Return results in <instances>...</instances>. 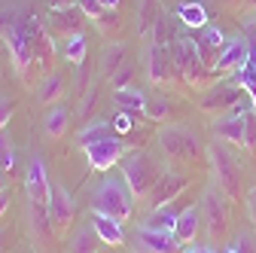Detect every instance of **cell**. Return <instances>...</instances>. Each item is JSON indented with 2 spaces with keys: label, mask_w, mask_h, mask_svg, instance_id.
<instances>
[{
  "label": "cell",
  "mask_w": 256,
  "mask_h": 253,
  "mask_svg": "<svg viewBox=\"0 0 256 253\" xmlns=\"http://www.w3.org/2000/svg\"><path fill=\"white\" fill-rule=\"evenodd\" d=\"M0 43H4L22 82H34L37 74H52L55 43L46 30L43 16L30 4H16L0 10Z\"/></svg>",
  "instance_id": "6da1fadb"
},
{
  "label": "cell",
  "mask_w": 256,
  "mask_h": 253,
  "mask_svg": "<svg viewBox=\"0 0 256 253\" xmlns=\"http://www.w3.org/2000/svg\"><path fill=\"white\" fill-rule=\"evenodd\" d=\"M171 64H174V74H180V80L192 88H208L216 80V70L202 58L196 40L186 34L171 40Z\"/></svg>",
  "instance_id": "7a4b0ae2"
},
{
  "label": "cell",
  "mask_w": 256,
  "mask_h": 253,
  "mask_svg": "<svg viewBox=\"0 0 256 253\" xmlns=\"http://www.w3.org/2000/svg\"><path fill=\"white\" fill-rule=\"evenodd\" d=\"M134 192L128 189L125 177H104L98 186H94L92 192V210H101L113 220H119V223H125V220H132L134 214Z\"/></svg>",
  "instance_id": "3957f363"
},
{
  "label": "cell",
  "mask_w": 256,
  "mask_h": 253,
  "mask_svg": "<svg viewBox=\"0 0 256 253\" xmlns=\"http://www.w3.org/2000/svg\"><path fill=\"white\" fill-rule=\"evenodd\" d=\"M210 168H214V183L226 192V198L238 202L241 198V165L229 152V144L214 140V146H210Z\"/></svg>",
  "instance_id": "277c9868"
},
{
  "label": "cell",
  "mask_w": 256,
  "mask_h": 253,
  "mask_svg": "<svg viewBox=\"0 0 256 253\" xmlns=\"http://www.w3.org/2000/svg\"><path fill=\"white\" fill-rule=\"evenodd\" d=\"M122 177L128 183V189L138 196V198H146L150 189L158 183V177H162V168L156 165V159L150 152H132L122 165Z\"/></svg>",
  "instance_id": "5b68a950"
},
{
  "label": "cell",
  "mask_w": 256,
  "mask_h": 253,
  "mask_svg": "<svg viewBox=\"0 0 256 253\" xmlns=\"http://www.w3.org/2000/svg\"><path fill=\"white\" fill-rule=\"evenodd\" d=\"M198 208H202V220H204L210 238H222V235H226V229H229V198H226V192H222L216 183H210L204 189Z\"/></svg>",
  "instance_id": "8992f818"
},
{
  "label": "cell",
  "mask_w": 256,
  "mask_h": 253,
  "mask_svg": "<svg viewBox=\"0 0 256 253\" xmlns=\"http://www.w3.org/2000/svg\"><path fill=\"white\" fill-rule=\"evenodd\" d=\"M158 146L168 159H180V162H189L198 156V140L186 125H162L158 128Z\"/></svg>",
  "instance_id": "52a82bcc"
},
{
  "label": "cell",
  "mask_w": 256,
  "mask_h": 253,
  "mask_svg": "<svg viewBox=\"0 0 256 253\" xmlns=\"http://www.w3.org/2000/svg\"><path fill=\"white\" fill-rule=\"evenodd\" d=\"M247 119H250V110L244 104H238L235 110L229 113H220L214 116V138L229 144V146H244L247 144Z\"/></svg>",
  "instance_id": "ba28073f"
},
{
  "label": "cell",
  "mask_w": 256,
  "mask_h": 253,
  "mask_svg": "<svg viewBox=\"0 0 256 253\" xmlns=\"http://www.w3.org/2000/svg\"><path fill=\"white\" fill-rule=\"evenodd\" d=\"M241 98H244V88H241V86L229 76V80H220V82L208 86L198 104H202V110H208V113L220 116V113L235 110V107L241 104Z\"/></svg>",
  "instance_id": "9c48e42d"
},
{
  "label": "cell",
  "mask_w": 256,
  "mask_h": 253,
  "mask_svg": "<svg viewBox=\"0 0 256 253\" xmlns=\"http://www.w3.org/2000/svg\"><path fill=\"white\" fill-rule=\"evenodd\" d=\"M125 144H122V138L119 134H110V138H101V140H92V144H86L82 146V152H86V159H88V168L92 171H110L113 165H119V159L125 156Z\"/></svg>",
  "instance_id": "30bf717a"
},
{
  "label": "cell",
  "mask_w": 256,
  "mask_h": 253,
  "mask_svg": "<svg viewBox=\"0 0 256 253\" xmlns=\"http://www.w3.org/2000/svg\"><path fill=\"white\" fill-rule=\"evenodd\" d=\"M250 52H253V43H250L247 34H232V37H226V43H222V49H220V55H216V61H214V70L232 76L235 70H241V68L247 64Z\"/></svg>",
  "instance_id": "8fae6325"
},
{
  "label": "cell",
  "mask_w": 256,
  "mask_h": 253,
  "mask_svg": "<svg viewBox=\"0 0 256 253\" xmlns=\"http://www.w3.org/2000/svg\"><path fill=\"white\" fill-rule=\"evenodd\" d=\"M52 192H55V186L49 183L46 162L34 156V159H30V165H28V174H24V196H28V202H34V204H46V208H49Z\"/></svg>",
  "instance_id": "7c38bea8"
},
{
  "label": "cell",
  "mask_w": 256,
  "mask_h": 253,
  "mask_svg": "<svg viewBox=\"0 0 256 253\" xmlns=\"http://www.w3.org/2000/svg\"><path fill=\"white\" fill-rule=\"evenodd\" d=\"M186 174L180 171H162V177H158V183L150 189V196H146V210H156V208H165L171 204L183 189H186Z\"/></svg>",
  "instance_id": "4fadbf2b"
},
{
  "label": "cell",
  "mask_w": 256,
  "mask_h": 253,
  "mask_svg": "<svg viewBox=\"0 0 256 253\" xmlns=\"http://www.w3.org/2000/svg\"><path fill=\"white\" fill-rule=\"evenodd\" d=\"M88 16L80 10V4H70V6H55V10H46V24L52 30H58L61 37H70V34H82Z\"/></svg>",
  "instance_id": "5bb4252c"
},
{
  "label": "cell",
  "mask_w": 256,
  "mask_h": 253,
  "mask_svg": "<svg viewBox=\"0 0 256 253\" xmlns=\"http://www.w3.org/2000/svg\"><path fill=\"white\" fill-rule=\"evenodd\" d=\"M144 64H146L150 82L162 86L168 80V74L174 70V64H171V43H156V40H150V46L144 52Z\"/></svg>",
  "instance_id": "9a60e30c"
},
{
  "label": "cell",
  "mask_w": 256,
  "mask_h": 253,
  "mask_svg": "<svg viewBox=\"0 0 256 253\" xmlns=\"http://www.w3.org/2000/svg\"><path fill=\"white\" fill-rule=\"evenodd\" d=\"M138 250L140 253H180L183 244L174 232H156V229H138Z\"/></svg>",
  "instance_id": "2e32d148"
},
{
  "label": "cell",
  "mask_w": 256,
  "mask_h": 253,
  "mask_svg": "<svg viewBox=\"0 0 256 253\" xmlns=\"http://www.w3.org/2000/svg\"><path fill=\"white\" fill-rule=\"evenodd\" d=\"M49 216H52V226L55 229H68L74 223V198L64 186H55L52 202H49Z\"/></svg>",
  "instance_id": "e0dca14e"
},
{
  "label": "cell",
  "mask_w": 256,
  "mask_h": 253,
  "mask_svg": "<svg viewBox=\"0 0 256 253\" xmlns=\"http://www.w3.org/2000/svg\"><path fill=\"white\" fill-rule=\"evenodd\" d=\"M92 226H94V232H98L101 244H107V247H119L125 241L122 223L113 220V216H107V214H101V210H92Z\"/></svg>",
  "instance_id": "ac0fdd59"
},
{
  "label": "cell",
  "mask_w": 256,
  "mask_h": 253,
  "mask_svg": "<svg viewBox=\"0 0 256 253\" xmlns=\"http://www.w3.org/2000/svg\"><path fill=\"white\" fill-rule=\"evenodd\" d=\"M202 208L198 204H192V208H183L180 210V216H177V226H174V235H177V241L180 244H192L196 241V235H198V229H202Z\"/></svg>",
  "instance_id": "d6986e66"
},
{
  "label": "cell",
  "mask_w": 256,
  "mask_h": 253,
  "mask_svg": "<svg viewBox=\"0 0 256 253\" xmlns=\"http://www.w3.org/2000/svg\"><path fill=\"white\" fill-rule=\"evenodd\" d=\"M192 40H196V46H198L202 58H204L208 64L214 68V61H216V55H220L222 43H226V37H222V30H220L216 24H204V28H202V34H198V37H192Z\"/></svg>",
  "instance_id": "ffe728a7"
},
{
  "label": "cell",
  "mask_w": 256,
  "mask_h": 253,
  "mask_svg": "<svg viewBox=\"0 0 256 253\" xmlns=\"http://www.w3.org/2000/svg\"><path fill=\"white\" fill-rule=\"evenodd\" d=\"M68 128H70V110L64 107V104H55V107L43 116V134L52 138V140H58V138L68 134Z\"/></svg>",
  "instance_id": "44dd1931"
},
{
  "label": "cell",
  "mask_w": 256,
  "mask_h": 253,
  "mask_svg": "<svg viewBox=\"0 0 256 253\" xmlns=\"http://www.w3.org/2000/svg\"><path fill=\"white\" fill-rule=\"evenodd\" d=\"M113 101H116V110H125V113H146V104H150V98L140 92V88H134V86H125V88H116V94H113Z\"/></svg>",
  "instance_id": "7402d4cb"
},
{
  "label": "cell",
  "mask_w": 256,
  "mask_h": 253,
  "mask_svg": "<svg viewBox=\"0 0 256 253\" xmlns=\"http://www.w3.org/2000/svg\"><path fill=\"white\" fill-rule=\"evenodd\" d=\"M232 80L247 92L250 107L256 110V46H253V52H250V58H247V64H244L241 70H235V74H232Z\"/></svg>",
  "instance_id": "603a6c76"
},
{
  "label": "cell",
  "mask_w": 256,
  "mask_h": 253,
  "mask_svg": "<svg viewBox=\"0 0 256 253\" xmlns=\"http://www.w3.org/2000/svg\"><path fill=\"white\" fill-rule=\"evenodd\" d=\"M61 55L68 58L76 70H82L86 55H88V49H86V34H70V37H64V43H61Z\"/></svg>",
  "instance_id": "cb8c5ba5"
},
{
  "label": "cell",
  "mask_w": 256,
  "mask_h": 253,
  "mask_svg": "<svg viewBox=\"0 0 256 253\" xmlns=\"http://www.w3.org/2000/svg\"><path fill=\"white\" fill-rule=\"evenodd\" d=\"M177 216H180V210H174L171 204H165V208H156V210H150V220L144 223V229H156V232H174V226H177Z\"/></svg>",
  "instance_id": "d4e9b609"
},
{
  "label": "cell",
  "mask_w": 256,
  "mask_h": 253,
  "mask_svg": "<svg viewBox=\"0 0 256 253\" xmlns=\"http://www.w3.org/2000/svg\"><path fill=\"white\" fill-rule=\"evenodd\" d=\"M174 16L180 18V24H186V28H196V30H202L204 24H208V12H204V6L202 4H180V6H174Z\"/></svg>",
  "instance_id": "484cf974"
},
{
  "label": "cell",
  "mask_w": 256,
  "mask_h": 253,
  "mask_svg": "<svg viewBox=\"0 0 256 253\" xmlns=\"http://www.w3.org/2000/svg\"><path fill=\"white\" fill-rule=\"evenodd\" d=\"M61 92H64V80H61V74H43V80H40V86H37V98L43 101V104H55L58 98H61Z\"/></svg>",
  "instance_id": "4316f807"
},
{
  "label": "cell",
  "mask_w": 256,
  "mask_h": 253,
  "mask_svg": "<svg viewBox=\"0 0 256 253\" xmlns=\"http://www.w3.org/2000/svg\"><path fill=\"white\" fill-rule=\"evenodd\" d=\"M98 232H94V226H82L74 238H70V253H94V247H98Z\"/></svg>",
  "instance_id": "83f0119b"
},
{
  "label": "cell",
  "mask_w": 256,
  "mask_h": 253,
  "mask_svg": "<svg viewBox=\"0 0 256 253\" xmlns=\"http://www.w3.org/2000/svg\"><path fill=\"white\" fill-rule=\"evenodd\" d=\"M110 134H113V125H110L107 119H94V122H88L86 128L76 134V144L86 146V144H92V140H101V138H110Z\"/></svg>",
  "instance_id": "f1b7e54d"
},
{
  "label": "cell",
  "mask_w": 256,
  "mask_h": 253,
  "mask_svg": "<svg viewBox=\"0 0 256 253\" xmlns=\"http://www.w3.org/2000/svg\"><path fill=\"white\" fill-rule=\"evenodd\" d=\"M125 43H110L107 46V52H104V61H101V74L104 76H113L116 70H119V64L125 61Z\"/></svg>",
  "instance_id": "f546056e"
},
{
  "label": "cell",
  "mask_w": 256,
  "mask_h": 253,
  "mask_svg": "<svg viewBox=\"0 0 256 253\" xmlns=\"http://www.w3.org/2000/svg\"><path fill=\"white\" fill-rule=\"evenodd\" d=\"M49 208L46 204H34L30 202V229H34L37 238H46L49 235Z\"/></svg>",
  "instance_id": "4dcf8cb0"
},
{
  "label": "cell",
  "mask_w": 256,
  "mask_h": 253,
  "mask_svg": "<svg viewBox=\"0 0 256 253\" xmlns=\"http://www.w3.org/2000/svg\"><path fill=\"white\" fill-rule=\"evenodd\" d=\"M156 0H140V6H138V34L140 37H146L150 30H152V22H156Z\"/></svg>",
  "instance_id": "1f68e13d"
},
{
  "label": "cell",
  "mask_w": 256,
  "mask_h": 253,
  "mask_svg": "<svg viewBox=\"0 0 256 253\" xmlns=\"http://www.w3.org/2000/svg\"><path fill=\"white\" fill-rule=\"evenodd\" d=\"M0 171L4 174L16 171V146H12V140L4 132H0Z\"/></svg>",
  "instance_id": "d6a6232c"
},
{
  "label": "cell",
  "mask_w": 256,
  "mask_h": 253,
  "mask_svg": "<svg viewBox=\"0 0 256 253\" xmlns=\"http://www.w3.org/2000/svg\"><path fill=\"white\" fill-rule=\"evenodd\" d=\"M168 113H171L168 98H150V104H146V113H144V116H150L152 122H162V119H168Z\"/></svg>",
  "instance_id": "836d02e7"
},
{
  "label": "cell",
  "mask_w": 256,
  "mask_h": 253,
  "mask_svg": "<svg viewBox=\"0 0 256 253\" xmlns=\"http://www.w3.org/2000/svg\"><path fill=\"white\" fill-rule=\"evenodd\" d=\"M110 125H113V134H128V132H132L134 128V113H125V110H119L113 119H110Z\"/></svg>",
  "instance_id": "e575fe53"
},
{
  "label": "cell",
  "mask_w": 256,
  "mask_h": 253,
  "mask_svg": "<svg viewBox=\"0 0 256 253\" xmlns=\"http://www.w3.org/2000/svg\"><path fill=\"white\" fill-rule=\"evenodd\" d=\"M16 110H18V104L12 98H6V94H0V132L6 128V122L16 116Z\"/></svg>",
  "instance_id": "d590c367"
},
{
  "label": "cell",
  "mask_w": 256,
  "mask_h": 253,
  "mask_svg": "<svg viewBox=\"0 0 256 253\" xmlns=\"http://www.w3.org/2000/svg\"><path fill=\"white\" fill-rule=\"evenodd\" d=\"M132 76H134L132 64H122V68L110 76V82H113V88H125V86H132Z\"/></svg>",
  "instance_id": "8d00e7d4"
},
{
  "label": "cell",
  "mask_w": 256,
  "mask_h": 253,
  "mask_svg": "<svg viewBox=\"0 0 256 253\" xmlns=\"http://www.w3.org/2000/svg\"><path fill=\"white\" fill-rule=\"evenodd\" d=\"M226 253H253V241H250V235H241V238L226 250Z\"/></svg>",
  "instance_id": "74e56055"
},
{
  "label": "cell",
  "mask_w": 256,
  "mask_h": 253,
  "mask_svg": "<svg viewBox=\"0 0 256 253\" xmlns=\"http://www.w3.org/2000/svg\"><path fill=\"white\" fill-rule=\"evenodd\" d=\"M180 253H220V250H214V247H208V244H183Z\"/></svg>",
  "instance_id": "f35d334b"
},
{
  "label": "cell",
  "mask_w": 256,
  "mask_h": 253,
  "mask_svg": "<svg viewBox=\"0 0 256 253\" xmlns=\"http://www.w3.org/2000/svg\"><path fill=\"white\" fill-rule=\"evenodd\" d=\"M10 202H12V198H10V189H6V192H0V216H4V214H6V208H10Z\"/></svg>",
  "instance_id": "ab89813d"
},
{
  "label": "cell",
  "mask_w": 256,
  "mask_h": 253,
  "mask_svg": "<svg viewBox=\"0 0 256 253\" xmlns=\"http://www.w3.org/2000/svg\"><path fill=\"white\" fill-rule=\"evenodd\" d=\"M76 0H46V10H55V6H70Z\"/></svg>",
  "instance_id": "60d3db41"
},
{
  "label": "cell",
  "mask_w": 256,
  "mask_h": 253,
  "mask_svg": "<svg viewBox=\"0 0 256 253\" xmlns=\"http://www.w3.org/2000/svg\"><path fill=\"white\" fill-rule=\"evenodd\" d=\"M247 202H250V216H253V223H256V189L247 196Z\"/></svg>",
  "instance_id": "b9f144b4"
},
{
  "label": "cell",
  "mask_w": 256,
  "mask_h": 253,
  "mask_svg": "<svg viewBox=\"0 0 256 253\" xmlns=\"http://www.w3.org/2000/svg\"><path fill=\"white\" fill-rule=\"evenodd\" d=\"M101 4H104L107 10H119V0H101Z\"/></svg>",
  "instance_id": "7bdbcfd3"
},
{
  "label": "cell",
  "mask_w": 256,
  "mask_h": 253,
  "mask_svg": "<svg viewBox=\"0 0 256 253\" xmlns=\"http://www.w3.org/2000/svg\"><path fill=\"white\" fill-rule=\"evenodd\" d=\"M0 192H6V174L0 171Z\"/></svg>",
  "instance_id": "ee69618b"
},
{
  "label": "cell",
  "mask_w": 256,
  "mask_h": 253,
  "mask_svg": "<svg viewBox=\"0 0 256 253\" xmlns=\"http://www.w3.org/2000/svg\"><path fill=\"white\" fill-rule=\"evenodd\" d=\"M0 250H4V232H0Z\"/></svg>",
  "instance_id": "f6af8a7d"
},
{
  "label": "cell",
  "mask_w": 256,
  "mask_h": 253,
  "mask_svg": "<svg viewBox=\"0 0 256 253\" xmlns=\"http://www.w3.org/2000/svg\"><path fill=\"white\" fill-rule=\"evenodd\" d=\"M226 4H238V0H226Z\"/></svg>",
  "instance_id": "bcb514c9"
}]
</instances>
